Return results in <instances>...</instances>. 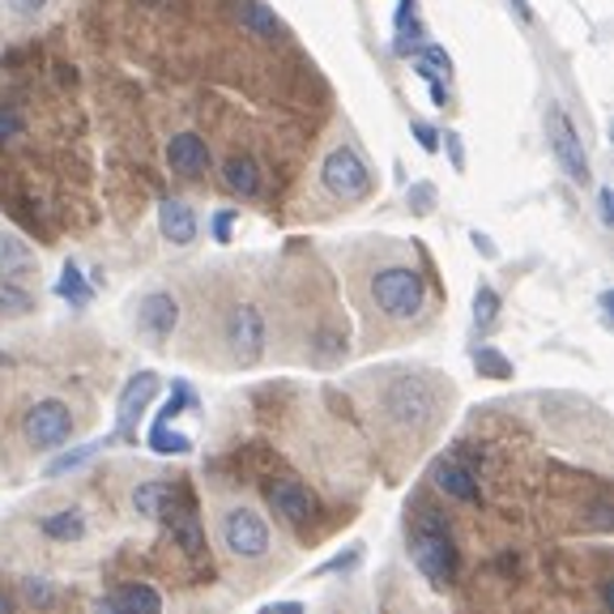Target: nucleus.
<instances>
[{
	"label": "nucleus",
	"instance_id": "nucleus-1",
	"mask_svg": "<svg viewBox=\"0 0 614 614\" xmlns=\"http://www.w3.org/2000/svg\"><path fill=\"white\" fill-rule=\"evenodd\" d=\"M410 559L422 577L431 584H453L456 568H461V554L453 547V534H449V520H440L431 508L419 513V525L410 534Z\"/></svg>",
	"mask_w": 614,
	"mask_h": 614
},
{
	"label": "nucleus",
	"instance_id": "nucleus-2",
	"mask_svg": "<svg viewBox=\"0 0 614 614\" xmlns=\"http://www.w3.org/2000/svg\"><path fill=\"white\" fill-rule=\"evenodd\" d=\"M371 299L388 321H414L427 303V282L410 265H388L371 278Z\"/></svg>",
	"mask_w": 614,
	"mask_h": 614
},
{
	"label": "nucleus",
	"instance_id": "nucleus-3",
	"mask_svg": "<svg viewBox=\"0 0 614 614\" xmlns=\"http://www.w3.org/2000/svg\"><path fill=\"white\" fill-rule=\"evenodd\" d=\"M321 180L324 188L342 201H363L371 193V166L358 159L355 146H333L321 162Z\"/></svg>",
	"mask_w": 614,
	"mask_h": 614
},
{
	"label": "nucleus",
	"instance_id": "nucleus-4",
	"mask_svg": "<svg viewBox=\"0 0 614 614\" xmlns=\"http://www.w3.org/2000/svg\"><path fill=\"white\" fill-rule=\"evenodd\" d=\"M385 410L401 427H427L435 419V392L422 385L419 376H401L385 388Z\"/></svg>",
	"mask_w": 614,
	"mask_h": 614
},
{
	"label": "nucleus",
	"instance_id": "nucleus-5",
	"mask_svg": "<svg viewBox=\"0 0 614 614\" xmlns=\"http://www.w3.org/2000/svg\"><path fill=\"white\" fill-rule=\"evenodd\" d=\"M223 542L239 559H265L269 554V525L252 508H230L223 517Z\"/></svg>",
	"mask_w": 614,
	"mask_h": 614
},
{
	"label": "nucleus",
	"instance_id": "nucleus-6",
	"mask_svg": "<svg viewBox=\"0 0 614 614\" xmlns=\"http://www.w3.org/2000/svg\"><path fill=\"white\" fill-rule=\"evenodd\" d=\"M68 435H73V414H68L65 401H34L31 414H26V440L34 449H61Z\"/></svg>",
	"mask_w": 614,
	"mask_h": 614
},
{
	"label": "nucleus",
	"instance_id": "nucleus-7",
	"mask_svg": "<svg viewBox=\"0 0 614 614\" xmlns=\"http://www.w3.org/2000/svg\"><path fill=\"white\" fill-rule=\"evenodd\" d=\"M227 346L239 363H257L265 351V316L252 303H239L227 316Z\"/></svg>",
	"mask_w": 614,
	"mask_h": 614
},
{
	"label": "nucleus",
	"instance_id": "nucleus-8",
	"mask_svg": "<svg viewBox=\"0 0 614 614\" xmlns=\"http://www.w3.org/2000/svg\"><path fill=\"white\" fill-rule=\"evenodd\" d=\"M265 499H269V508L278 517L291 520V525H308V520L316 517V508H321L312 486L299 483V478H273V483L265 486Z\"/></svg>",
	"mask_w": 614,
	"mask_h": 614
},
{
	"label": "nucleus",
	"instance_id": "nucleus-9",
	"mask_svg": "<svg viewBox=\"0 0 614 614\" xmlns=\"http://www.w3.org/2000/svg\"><path fill=\"white\" fill-rule=\"evenodd\" d=\"M550 150H554V162L563 166V175L572 180V184H589V159H584V146L577 129L559 116V111H550Z\"/></svg>",
	"mask_w": 614,
	"mask_h": 614
},
{
	"label": "nucleus",
	"instance_id": "nucleus-10",
	"mask_svg": "<svg viewBox=\"0 0 614 614\" xmlns=\"http://www.w3.org/2000/svg\"><path fill=\"white\" fill-rule=\"evenodd\" d=\"M166 166L180 175V180H201L209 171V146L196 137V132H175L166 141Z\"/></svg>",
	"mask_w": 614,
	"mask_h": 614
},
{
	"label": "nucleus",
	"instance_id": "nucleus-11",
	"mask_svg": "<svg viewBox=\"0 0 614 614\" xmlns=\"http://www.w3.org/2000/svg\"><path fill=\"white\" fill-rule=\"evenodd\" d=\"M180 321V303L171 299V294H146L141 299V308H137V324L150 333V337H171V328Z\"/></svg>",
	"mask_w": 614,
	"mask_h": 614
},
{
	"label": "nucleus",
	"instance_id": "nucleus-12",
	"mask_svg": "<svg viewBox=\"0 0 614 614\" xmlns=\"http://www.w3.org/2000/svg\"><path fill=\"white\" fill-rule=\"evenodd\" d=\"M431 478H435V486H440L444 495H453V499H461V504H478V495H483V491H478V478H474V470L461 465V461H453V456L440 461Z\"/></svg>",
	"mask_w": 614,
	"mask_h": 614
},
{
	"label": "nucleus",
	"instance_id": "nucleus-13",
	"mask_svg": "<svg viewBox=\"0 0 614 614\" xmlns=\"http://www.w3.org/2000/svg\"><path fill=\"white\" fill-rule=\"evenodd\" d=\"M159 392V376L154 371H137L129 385H125V392H120V431H129L132 419L150 406V397Z\"/></svg>",
	"mask_w": 614,
	"mask_h": 614
},
{
	"label": "nucleus",
	"instance_id": "nucleus-14",
	"mask_svg": "<svg viewBox=\"0 0 614 614\" xmlns=\"http://www.w3.org/2000/svg\"><path fill=\"white\" fill-rule=\"evenodd\" d=\"M111 606L120 614H162V597L154 584L132 581V584H120V589L111 593Z\"/></svg>",
	"mask_w": 614,
	"mask_h": 614
},
{
	"label": "nucleus",
	"instance_id": "nucleus-15",
	"mask_svg": "<svg viewBox=\"0 0 614 614\" xmlns=\"http://www.w3.org/2000/svg\"><path fill=\"white\" fill-rule=\"evenodd\" d=\"M159 227L171 244H193L196 239V214L184 201H162L159 205Z\"/></svg>",
	"mask_w": 614,
	"mask_h": 614
},
{
	"label": "nucleus",
	"instance_id": "nucleus-16",
	"mask_svg": "<svg viewBox=\"0 0 614 614\" xmlns=\"http://www.w3.org/2000/svg\"><path fill=\"white\" fill-rule=\"evenodd\" d=\"M223 180H227L230 193L239 196H257L260 193V166L252 154H230L227 166H223Z\"/></svg>",
	"mask_w": 614,
	"mask_h": 614
},
{
	"label": "nucleus",
	"instance_id": "nucleus-17",
	"mask_svg": "<svg viewBox=\"0 0 614 614\" xmlns=\"http://www.w3.org/2000/svg\"><path fill=\"white\" fill-rule=\"evenodd\" d=\"M39 529L56 542H77V538H86V517L77 508H65V513H52V517L39 520Z\"/></svg>",
	"mask_w": 614,
	"mask_h": 614
},
{
	"label": "nucleus",
	"instance_id": "nucleus-18",
	"mask_svg": "<svg viewBox=\"0 0 614 614\" xmlns=\"http://www.w3.org/2000/svg\"><path fill=\"white\" fill-rule=\"evenodd\" d=\"M26 269H31V248L18 235H0V273L4 278H18Z\"/></svg>",
	"mask_w": 614,
	"mask_h": 614
},
{
	"label": "nucleus",
	"instance_id": "nucleus-19",
	"mask_svg": "<svg viewBox=\"0 0 614 614\" xmlns=\"http://www.w3.org/2000/svg\"><path fill=\"white\" fill-rule=\"evenodd\" d=\"M171 483H146L132 491V508L141 513V517H159L162 508H166V499H171Z\"/></svg>",
	"mask_w": 614,
	"mask_h": 614
},
{
	"label": "nucleus",
	"instance_id": "nucleus-20",
	"mask_svg": "<svg viewBox=\"0 0 614 614\" xmlns=\"http://www.w3.org/2000/svg\"><path fill=\"white\" fill-rule=\"evenodd\" d=\"M474 367H478V376H491V380H508L513 376V363L499 355L495 346H478L474 351Z\"/></svg>",
	"mask_w": 614,
	"mask_h": 614
},
{
	"label": "nucleus",
	"instance_id": "nucleus-21",
	"mask_svg": "<svg viewBox=\"0 0 614 614\" xmlns=\"http://www.w3.org/2000/svg\"><path fill=\"white\" fill-rule=\"evenodd\" d=\"M98 449H103V440H95V444H82V449H68L65 456H56V461H47V470H43V474H47V478H61V474H68V470H77V465H86V461H90V456H95Z\"/></svg>",
	"mask_w": 614,
	"mask_h": 614
},
{
	"label": "nucleus",
	"instance_id": "nucleus-22",
	"mask_svg": "<svg viewBox=\"0 0 614 614\" xmlns=\"http://www.w3.org/2000/svg\"><path fill=\"white\" fill-rule=\"evenodd\" d=\"M150 449H154V453H188V449H193V440H188V435H180V431H166V422H154V427H150Z\"/></svg>",
	"mask_w": 614,
	"mask_h": 614
},
{
	"label": "nucleus",
	"instance_id": "nucleus-23",
	"mask_svg": "<svg viewBox=\"0 0 614 614\" xmlns=\"http://www.w3.org/2000/svg\"><path fill=\"white\" fill-rule=\"evenodd\" d=\"M56 291H61V299H68L73 308H86V303H90V287L82 282V269H77V265H65V273H61V287H56Z\"/></svg>",
	"mask_w": 614,
	"mask_h": 614
},
{
	"label": "nucleus",
	"instance_id": "nucleus-24",
	"mask_svg": "<svg viewBox=\"0 0 614 614\" xmlns=\"http://www.w3.org/2000/svg\"><path fill=\"white\" fill-rule=\"evenodd\" d=\"M244 26L257 31L260 39H278V34H282L278 18H273V9H265V4H248V9H244Z\"/></svg>",
	"mask_w": 614,
	"mask_h": 614
},
{
	"label": "nucleus",
	"instance_id": "nucleus-25",
	"mask_svg": "<svg viewBox=\"0 0 614 614\" xmlns=\"http://www.w3.org/2000/svg\"><path fill=\"white\" fill-rule=\"evenodd\" d=\"M414 68H419V77H427V82H440V77H449V56L440 47H427V52L414 56Z\"/></svg>",
	"mask_w": 614,
	"mask_h": 614
},
{
	"label": "nucleus",
	"instance_id": "nucleus-26",
	"mask_svg": "<svg viewBox=\"0 0 614 614\" xmlns=\"http://www.w3.org/2000/svg\"><path fill=\"white\" fill-rule=\"evenodd\" d=\"M22 593H26V602H31L34 611H47V606L56 602V589L43 581V577H26V581H22Z\"/></svg>",
	"mask_w": 614,
	"mask_h": 614
},
{
	"label": "nucleus",
	"instance_id": "nucleus-27",
	"mask_svg": "<svg viewBox=\"0 0 614 614\" xmlns=\"http://www.w3.org/2000/svg\"><path fill=\"white\" fill-rule=\"evenodd\" d=\"M495 316H499V294L491 291V287H478V294H474V321L483 324H495Z\"/></svg>",
	"mask_w": 614,
	"mask_h": 614
},
{
	"label": "nucleus",
	"instance_id": "nucleus-28",
	"mask_svg": "<svg viewBox=\"0 0 614 614\" xmlns=\"http://www.w3.org/2000/svg\"><path fill=\"white\" fill-rule=\"evenodd\" d=\"M358 554H363L358 547H351L346 554H333L328 563H321V568H316V577H328V572H351V568L358 563Z\"/></svg>",
	"mask_w": 614,
	"mask_h": 614
},
{
	"label": "nucleus",
	"instance_id": "nucleus-29",
	"mask_svg": "<svg viewBox=\"0 0 614 614\" xmlns=\"http://www.w3.org/2000/svg\"><path fill=\"white\" fill-rule=\"evenodd\" d=\"M18 132H22V120H18V111L0 107V141H13Z\"/></svg>",
	"mask_w": 614,
	"mask_h": 614
},
{
	"label": "nucleus",
	"instance_id": "nucleus-30",
	"mask_svg": "<svg viewBox=\"0 0 614 614\" xmlns=\"http://www.w3.org/2000/svg\"><path fill=\"white\" fill-rule=\"evenodd\" d=\"M0 308H4V312H26V294L0 291Z\"/></svg>",
	"mask_w": 614,
	"mask_h": 614
},
{
	"label": "nucleus",
	"instance_id": "nucleus-31",
	"mask_svg": "<svg viewBox=\"0 0 614 614\" xmlns=\"http://www.w3.org/2000/svg\"><path fill=\"white\" fill-rule=\"evenodd\" d=\"M414 132H419V141L427 146V150H440V137H435V129H427V125H414Z\"/></svg>",
	"mask_w": 614,
	"mask_h": 614
},
{
	"label": "nucleus",
	"instance_id": "nucleus-32",
	"mask_svg": "<svg viewBox=\"0 0 614 614\" xmlns=\"http://www.w3.org/2000/svg\"><path fill=\"white\" fill-rule=\"evenodd\" d=\"M39 4H43V0H9V9H13V13H34Z\"/></svg>",
	"mask_w": 614,
	"mask_h": 614
},
{
	"label": "nucleus",
	"instance_id": "nucleus-33",
	"mask_svg": "<svg viewBox=\"0 0 614 614\" xmlns=\"http://www.w3.org/2000/svg\"><path fill=\"white\" fill-rule=\"evenodd\" d=\"M214 230H218V239H227V230H230V209H227V214H218V227H214Z\"/></svg>",
	"mask_w": 614,
	"mask_h": 614
},
{
	"label": "nucleus",
	"instance_id": "nucleus-34",
	"mask_svg": "<svg viewBox=\"0 0 614 614\" xmlns=\"http://www.w3.org/2000/svg\"><path fill=\"white\" fill-rule=\"evenodd\" d=\"M513 9H517V13H520V18H525V22L534 18V9H529V0H513Z\"/></svg>",
	"mask_w": 614,
	"mask_h": 614
},
{
	"label": "nucleus",
	"instance_id": "nucleus-35",
	"mask_svg": "<svg viewBox=\"0 0 614 614\" xmlns=\"http://www.w3.org/2000/svg\"><path fill=\"white\" fill-rule=\"evenodd\" d=\"M602 223H611V193L602 188Z\"/></svg>",
	"mask_w": 614,
	"mask_h": 614
},
{
	"label": "nucleus",
	"instance_id": "nucleus-36",
	"mask_svg": "<svg viewBox=\"0 0 614 614\" xmlns=\"http://www.w3.org/2000/svg\"><path fill=\"white\" fill-rule=\"evenodd\" d=\"M269 614H303V606H299V602H287V606H278V611H269Z\"/></svg>",
	"mask_w": 614,
	"mask_h": 614
},
{
	"label": "nucleus",
	"instance_id": "nucleus-37",
	"mask_svg": "<svg viewBox=\"0 0 614 614\" xmlns=\"http://www.w3.org/2000/svg\"><path fill=\"white\" fill-rule=\"evenodd\" d=\"M90 614H120V611H116L111 602H98V606H95V611H90Z\"/></svg>",
	"mask_w": 614,
	"mask_h": 614
},
{
	"label": "nucleus",
	"instance_id": "nucleus-38",
	"mask_svg": "<svg viewBox=\"0 0 614 614\" xmlns=\"http://www.w3.org/2000/svg\"><path fill=\"white\" fill-rule=\"evenodd\" d=\"M0 614H13V606H9V597H4V589H0Z\"/></svg>",
	"mask_w": 614,
	"mask_h": 614
}]
</instances>
